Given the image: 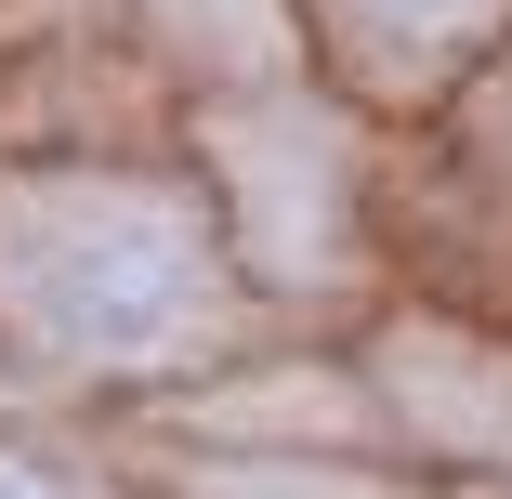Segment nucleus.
Masks as SVG:
<instances>
[{
	"mask_svg": "<svg viewBox=\"0 0 512 499\" xmlns=\"http://www.w3.org/2000/svg\"><path fill=\"white\" fill-rule=\"evenodd\" d=\"M158 14L211 53V66H289V27H302V0H158Z\"/></svg>",
	"mask_w": 512,
	"mask_h": 499,
	"instance_id": "nucleus-3",
	"label": "nucleus"
},
{
	"mask_svg": "<svg viewBox=\"0 0 512 499\" xmlns=\"http://www.w3.org/2000/svg\"><path fill=\"white\" fill-rule=\"evenodd\" d=\"M0 303L66 368H171L211 342V224L158 184H0Z\"/></svg>",
	"mask_w": 512,
	"mask_h": 499,
	"instance_id": "nucleus-1",
	"label": "nucleus"
},
{
	"mask_svg": "<svg viewBox=\"0 0 512 499\" xmlns=\"http://www.w3.org/2000/svg\"><path fill=\"white\" fill-rule=\"evenodd\" d=\"M499 14H512V0H316L329 53H342L368 92H434Z\"/></svg>",
	"mask_w": 512,
	"mask_h": 499,
	"instance_id": "nucleus-2",
	"label": "nucleus"
}]
</instances>
